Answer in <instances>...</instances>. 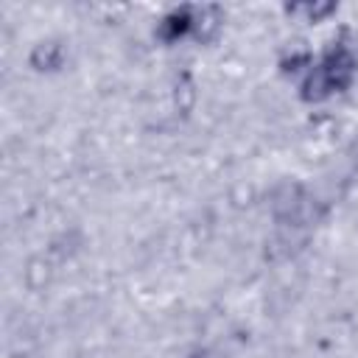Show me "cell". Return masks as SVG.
<instances>
[{"mask_svg":"<svg viewBox=\"0 0 358 358\" xmlns=\"http://www.w3.org/2000/svg\"><path fill=\"white\" fill-rule=\"evenodd\" d=\"M190 28H193V14H190L187 8H179V11H171V14L159 22V36H162V39H179V36H185Z\"/></svg>","mask_w":358,"mask_h":358,"instance_id":"1","label":"cell"},{"mask_svg":"<svg viewBox=\"0 0 358 358\" xmlns=\"http://www.w3.org/2000/svg\"><path fill=\"white\" fill-rule=\"evenodd\" d=\"M59 59V48L56 45H39L36 53H34V62L36 64H53Z\"/></svg>","mask_w":358,"mask_h":358,"instance_id":"2","label":"cell"}]
</instances>
